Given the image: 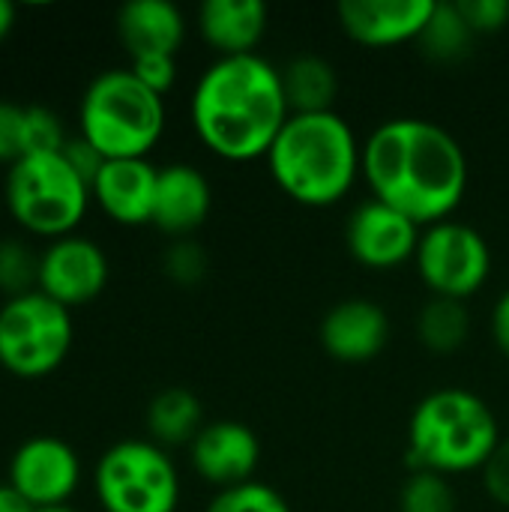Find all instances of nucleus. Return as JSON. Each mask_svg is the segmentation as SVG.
<instances>
[{
    "label": "nucleus",
    "instance_id": "nucleus-8",
    "mask_svg": "<svg viewBox=\"0 0 509 512\" xmlns=\"http://www.w3.org/2000/svg\"><path fill=\"white\" fill-rule=\"evenodd\" d=\"M75 324L66 306L42 291L0 306V366L15 378H45L69 357Z\"/></svg>",
    "mask_w": 509,
    "mask_h": 512
},
{
    "label": "nucleus",
    "instance_id": "nucleus-16",
    "mask_svg": "<svg viewBox=\"0 0 509 512\" xmlns=\"http://www.w3.org/2000/svg\"><path fill=\"white\" fill-rule=\"evenodd\" d=\"M159 168L150 159H108L93 180V198L120 225L153 222Z\"/></svg>",
    "mask_w": 509,
    "mask_h": 512
},
{
    "label": "nucleus",
    "instance_id": "nucleus-31",
    "mask_svg": "<svg viewBox=\"0 0 509 512\" xmlns=\"http://www.w3.org/2000/svg\"><path fill=\"white\" fill-rule=\"evenodd\" d=\"M21 123L24 105L0 99V165H15L21 159Z\"/></svg>",
    "mask_w": 509,
    "mask_h": 512
},
{
    "label": "nucleus",
    "instance_id": "nucleus-19",
    "mask_svg": "<svg viewBox=\"0 0 509 512\" xmlns=\"http://www.w3.org/2000/svg\"><path fill=\"white\" fill-rule=\"evenodd\" d=\"M117 33L129 57L177 54L186 39V18L171 0H129L117 12Z\"/></svg>",
    "mask_w": 509,
    "mask_h": 512
},
{
    "label": "nucleus",
    "instance_id": "nucleus-9",
    "mask_svg": "<svg viewBox=\"0 0 509 512\" xmlns=\"http://www.w3.org/2000/svg\"><path fill=\"white\" fill-rule=\"evenodd\" d=\"M420 279L435 297L468 300L477 294L492 273L489 240L468 222L441 219L420 231L414 252Z\"/></svg>",
    "mask_w": 509,
    "mask_h": 512
},
{
    "label": "nucleus",
    "instance_id": "nucleus-6",
    "mask_svg": "<svg viewBox=\"0 0 509 512\" xmlns=\"http://www.w3.org/2000/svg\"><path fill=\"white\" fill-rule=\"evenodd\" d=\"M3 198L9 216L27 234L60 240L75 234L87 216L93 192L60 150L48 156H24L9 165Z\"/></svg>",
    "mask_w": 509,
    "mask_h": 512
},
{
    "label": "nucleus",
    "instance_id": "nucleus-26",
    "mask_svg": "<svg viewBox=\"0 0 509 512\" xmlns=\"http://www.w3.org/2000/svg\"><path fill=\"white\" fill-rule=\"evenodd\" d=\"M66 129L60 117L45 105H27L21 123V159L24 156H48L66 147Z\"/></svg>",
    "mask_w": 509,
    "mask_h": 512
},
{
    "label": "nucleus",
    "instance_id": "nucleus-37",
    "mask_svg": "<svg viewBox=\"0 0 509 512\" xmlns=\"http://www.w3.org/2000/svg\"><path fill=\"white\" fill-rule=\"evenodd\" d=\"M33 512H75L72 507H45V510H33Z\"/></svg>",
    "mask_w": 509,
    "mask_h": 512
},
{
    "label": "nucleus",
    "instance_id": "nucleus-28",
    "mask_svg": "<svg viewBox=\"0 0 509 512\" xmlns=\"http://www.w3.org/2000/svg\"><path fill=\"white\" fill-rule=\"evenodd\" d=\"M162 267H165V273H168L171 282H177V285H183V288H192V285H198V282L207 276L210 258H207V252H204L201 243H195V240H189V237H177V240L165 249Z\"/></svg>",
    "mask_w": 509,
    "mask_h": 512
},
{
    "label": "nucleus",
    "instance_id": "nucleus-11",
    "mask_svg": "<svg viewBox=\"0 0 509 512\" xmlns=\"http://www.w3.org/2000/svg\"><path fill=\"white\" fill-rule=\"evenodd\" d=\"M108 255L81 234L51 240L39 255V291L72 309L96 300L108 285Z\"/></svg>",
    "mask_w": 509,
    "mask_h": 512
},
{
    "label": "nucleus",
    "instance_id": "nucleus-5",
    "mask_svg": "<svg viewBox=\"0 0 509 512\" xmlns=\"http://www.w3.org/2000/svg\"><path fill=\"white\" fill-rule=\"evenodd\" d=\"M78 126L105 159H147L165 132V102L129 66L105 69L81 96Z\"/></svg>",
    "mask_w": 509,
    "mask_h": 512
},
{
    "label": "nucleus",
    "instance_id": "nucleus-7",
    "mask_svg": "<svg viewBox=\"0 0 509 512\" xmlns=\"http://www.w3.org/2000/svg\"><path fill=\"white\" fill-rule=\"evenodd\" d=\"M93 489L105 512H177L180 474L156 441L129 438L108 447L93 471Z\"/></svg>",
    "mask_w": 509,
    "mask_h": 512
},
{
    "label": "nucleus",
    "instance_id": "nucleus-4",
    "mask_svg": "<svg viewBox=\"0 0 509 512\" xmlns=\"http://www.w3.org/2000/svg\"><path fill=\"white\" fill-rule=\"evenodd\" d=\"M501 444V426L483 396L465 387H438L417 402L408 420V465L414 471H483Z\"/></svg>",
    "mask_w": 509,
    "mask_h": 512
},
{
    "label": "nucleus",
    "instance_id": "nucleus-33",
    "mask_svg": "<svg viewBox=\"0 0 509 512\" xmlns=\"http://www.w3.org/2000/svg\"><path fill=\"white\" fill-rule=\"evenodd\" d=\"M63 156H66V162L90 183V192H93V180L99 177V171H102V165H105L108 159H105L87 138H81V135H75V138L66 141Z\"/></svg>",
    "mask_w": 509,
    "mask_h": 512
},
{
    "label": "nucleus",
    "instance_id": "nucleus-23",
    "mask_svg": "<svg viewBox=\"0 0 509 512\" xmlns=\"http://www.w3.org/2000/svg\"><path fill=\"white\" fill-rule=\"evenodd\" d=\"M417 336L435 354H450L462 348L471 336V312L465 300L432 294V300L423 303L417 315Z\"/></svg>",
    "mask_w": 509,
    "mask_h": 512
},
{
    "label": "nucleus",
    "instance_id": "nucleus-34",
    "mask_svg": "<svg viewBox=\"0 0 509 512\" xmlns=\"http://www.w3.org/2000/svg\"><path fill=\"white\" fill-rule=\"evenodd\" d=\"M492 336H495L498 348L509 357V288L492 306Z\"/></svg>",
    "mask_w": 509,
    "mask_h": 512
},
{
    "label": "nucleus",
    "instance_id": "nucleus-30",
    "mask_svg": "<svg viewBox=\"0 0 509 512\" xmlns=\"http://www.w3.org/2000/svg\"><path fill=\"white\" fill-rule=\"evenodd\" d=\"M474 33H498L509 21V0H456Z\"/></svg>",
    "mask_w": 509,
    "mask_h": 512
},
{
    "label": "nucleus",
    "instance_id": "nucleus-29",
    "mask_svg": "<svg viewBox=\"0 0 509 512\" xmlns=\"http://www.w3.org/2000/svg\"><path fill=\"white\" fill-rule=\"evenodd\" d=\"M129 69L144 87L165 96L177 81V54H138L132 57Z\"/></svg>",
    "mask_w": 509,
    "mask_h": 512
},
{
    "label": "nucleus",
    "instance_id": "nucleus-17",
    "mask_svg": "<svg viewBox=\"0 0 509 512\" xmlns=\"http://www.w3.org/2000/svg\"><path fill=\"white\" fill-rule=\"evenodd\" d=\"M213 207V189L201 168L189 162H171L159 168L153 225L171 237H186L204 225Z\"/></svg>",
    "mask_w": 509,
    "mask_h": 512
},
{
    "label": "nucleus",
    "instance_id": "nucleus-10",
    "mask_svg": "<svg viewBox=\"0 0 509 512\" xmlns=\"http://www.w3.org/2000/svg\"><path fill=\"white\" fill-rule=\"evenodd\" d=\"M30 507H66L81 483V462L78 453L54 435L27 438L9 462L6 480Z\"/></svg>",
    "mask_w": 509,
    "mask_h": 512
},
{
    "label": "nucleus",
    "instance_id": "nucleus-25",
    "mask_svg": "<svg viewBox=\"0 0 509 512\" xmlns=\"http://www.w3.org/2000/svg\"><path fill=\"white\" fill-rule=\"evenodd\" d=\"M39 291V255L15 237H0V294L6 300Z\"/></svg>",
    "mask_w": 509,
    "mask_h": 512
},
{
    "label": "nucleus",
    "instance_id": "nucleus-22",
    "mask_svg": "<svg viewBox=\"0 0 509 512\" xmlns=\"http://www.w3.org/2000/svg\"><path fill=\"white\" fill-rule=\"evenodd\" d=\"M474 39H477V33L468 24V18L462 15L456 0H435V9L417 36L423 54L432 60H441V63H453V60L465 57L471 51Z\"/></svg>",
    "mask_w": 509,
    "mask_h": 512
},
{
    "label": "nucleus",
    "instance_id": "nucleus-18",
    "mask_svg": "<svg viewBox=\"0 0 509 512\" xmlns=\"http://www.w3.org/2000/svg\"><path fill=\"white\" fill-rule=\"evenodd\" d=\"M267 21L270 12L261 0H204L198 9V30L219 57L255 54Z\"/></svg>",
    "mask_w": 509,
    "mask_h": 512
},
{
    "label": "nucleus",
    "instance_id": "nucleus-14",
    "mask_svg": "<svg viewBox=\"0 0 509 512\" xmlns=\"http://www.w3.org/2000/svg\"><path fill=\"white\" fill-rule=\"evenodd\" d=\"M321 345L333 360L366 363L390 342V315L378 300L348 297L333 303L318 327Z\"/></svg>",
    "mask_w": 509,
    "mask_h": 512
},
{
    "label": "nucleus",
    "instance_id": "nucleus-1",
    "mask_svg": "<svg viewBox=\"0 0 509 512\" xmlns=\"http://www.w3.org/2000/svg\"><path fill=\"white\" fill-rule=\"evenodd\" d=\"M363 177L372 198L402 210L420 228L450 219L468 189L459 138L426 117H393L363 141Z\"/></svg>",
    "mask_w": 509,
    "mask_h": 512
},
{
    "label": "nucleus",
    "instance_id": "nucleus-35",
    "mask_svg": "<svg viewBox=\"0 0 509 512\" xmlns=\"http://www.w3.org/2000/svg\"><path fill=\"white\" fill-rule=\"evenodd\" d=\"M36 507H30L9 483L0 486V512H33Z\"/></svg>",
    "mask_w": 509,
    "mask_h": 512
},
{
    "label": "nucleus",
    "instance_id": "nucleus-24",
    "mask_svg": "<svg viewBox=\"0 0 509 512\" xmlns=\"http://www.w3.org/2000/svg\"><path fill=\"white\" fill-rule=\"evenodd\" d=\"M399 512H459V498L444 474L414 471L402 483Z\"/></svg>",
    "mask_w": 509,
    "mask_h": 512
},
{
    "label": "nucleus",
    "instance_id": "nucleus-15",
    "mask_svg": "<svg viewBox=\"0 0 509 512\" xmlns=\"http://www.w3.org/2000/svg\"><path fill=\"white\" fill-rule=\"evenodd\" d=\"M435 0H342L336 6L342 30L363 45H396L417 39Z\"/></svg>",
    "mask_w": 509,
    "mask_h": 512
},
{
    "label": "nucleus",
    "instance_id": "nucleus-12",
    "mask_svg": "<svg viewBox=\"0 0 509 512\" xmlns=\"http://www.w3.org/2000/svg\"><path fill=\"white\" fill-rule=\"evenodd\" d=\"M420 231L423 228L402 210L378 198H366L351 210L345 225V240H348V252L360 264L387 270L414 258Z\"/></svg>",
    "mask_w": 509,
    "mask_h": 512
},
{
    "label": "nucleus",
    "instance_id": "nucleus-32",
    "mask_svg": "<svg viewBox=\"0 0 509 512\" xmlns=\"http://www.w3.org/2000/svg\"><path fill=\"white\" fill-rule=\"evenodd\" d=\"M483 486L495 504L509 510V438L498 444L492 459L483 465Z\"/></svg>",
    "mask_w": 509,
    "mask_h": 512
},
{
    "label": "nucleus",
    "instance_id": "nucleus-36",
    "mask_svg": "<svg viewBox=\"0 0 509 512\" xmlns=\"http://www.w3.org/2000/svg\"><path fill=\"white\" fill-rule=\"evenodd\" d=\"M15 27V6L9 0H0V42L12 33Z\"/></svg>",
    "mask_w": 509,
    "mask_h": 512
},
{
    "label": "nucleus",
    "instance_id": "nucleus-3",
    "mask_svg": "<svg viewBox=\"0 0 509 512\" xmlns=\"http://www.w3.org/2000/svg\"><path fill=\"white\" fill-rule=\"evenodd\" d=\"M267 165L285 195L327 207L345 198L363 174V144L336 111L291 114L267 150Z\"/></svg>",
    "mask_w": 509,
    "mask_h": 512
},
{
    "label": "nucleus",
    "instance_id": "nucleus-27",
    "mask_svg": "<svg viewBox=\"0 0 509 512\" xmlns=\"http://www.w3.org/2000/svg\"><path fill=\"white\" fill-rule=\"evenodd\" d=\"M204 512H291V504L273 486L249 480L216 492Z\"/></svg>",
    "mask_w": 509,
    "mask_h": 512
},
{
    "label": "nucleus",
    "instance_id": "nucleus-13",
    "mask_svg": "<svg viewBox=\"0 0 509 512\" xmlns=\"http://www.w3.org/2000/svg\"><path fill=\"white\" fill-rule=\"evenodd\" d=\"M189 462L204 483L222 492L252 480L261 462V441L240 420H213L189 444Z\"/></svg>",
    "mask_w": 509,
    "mask_h": 512
},
{
    "label": "nucleus",
    "instance_id": "nucleus-21",
    "mask_svg": "<svg viewBox=\"0 0 509 512\" xmlns=\"http://www.w3.org/2000/svg\"><path fill=\"white\" fill-rule=\"evenodd\" d=\"M201 426H204V408L189 387H165L147 405L150 441H156L159 447L192 444Z\"/></svg>",
    "mask_w": 509,
    "mask_h": 512
},
{
    "label": "nucleus",
    "instance_id": "nucleus-20",
    "mask_svg": "<svg viewBox=\"0 0 509 512\" xmlns=\"http://www.w3.org/2000/svg\"><path fill=\"white\" fill-rule=\"evenodd\" d=\"M279 72L291 114L333 111V102L339 96V72L327 57L297 54Z\"/></svg>",
    "mask_w": 509,
    "mask_h": 512
},
{
    "label": "nucleus",
    "instance_id": "nucleus-2",
    "mask_svg": "<svg viewBox=\"0 0 509 512\" xmlns=\"http://www.w3.org/2000/svg\"><path fill=\"white\" fill-rule=\"evenodd\" d=\"M189 111L207 150L234 162L267 156L291 117L282 72L258 51L216 57L201 72Z\"/></svg>",
    "mask_w": 509,
    "mask_h": 512
}]
</instances>
